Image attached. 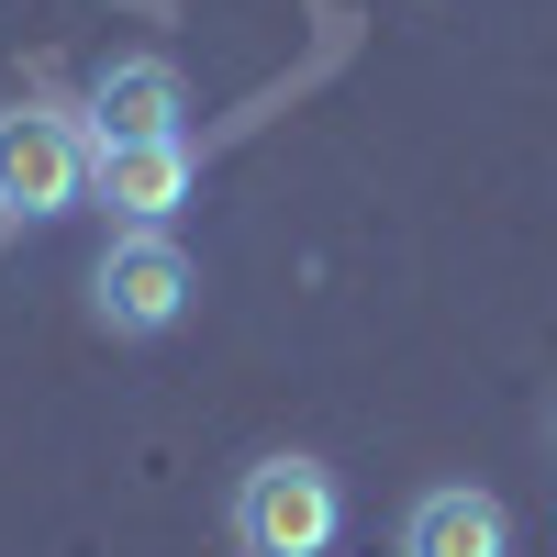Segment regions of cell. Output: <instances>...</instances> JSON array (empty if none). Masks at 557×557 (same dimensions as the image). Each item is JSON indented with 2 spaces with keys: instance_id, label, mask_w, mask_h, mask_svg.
Returning a JSON list of instances; mask_svg holds the SVG:
<instances>
[{
  "instance_id": "3",
  "label": "cell",
  "mask_w": 557,
  "mask_h": 557,
  "mask_svg": "<svg viewBox=\"0 0 557 557\" xmlns=\"http://www.w3.org/2000/svg\"><path fill=\"white\" fill-rule=\"evenodd\" d=\"M89 312L112 323V335H168L178 312H190V257H178L168 223H123L89 268Z\"/></svg>"
},
{
  "instance_id": "5",
  "label": "cell",
  "mask_w": 557,
  "mask_h": 557,
  "mask_svg": "<svg viewBox=\"0 0 557 557\" xmlns=\"http://www.w3.org/2000/svg\"><path fill=\"white\" fill-rule=\"evenodd\" d=\"M178 112H190L178 67H168V57H123V67H101V89H89V146H146V134H178Z\"/></svg>"
},
{
  "instance_id": "6",
  "label": "cell",
  "mask_w": 557,
  "mask_h": 557,
  "mask_svg": "<svg viewBox=\"0 0 557 557\" xmlns=\"http://www.w3.org/2000/svg\"><path fill=\"white\" fill-rule=\"evenodd\" d=\"M401 557H513V513H502L491 491L446 480V491H424L401 513Z\"/></svg>"
},
{
  "instance_id": "1",
  "label": "cell",
  "mask_w": 557,
  "mask_h": 557,
  "mask_svg": "<svg viewBox=\"0 0 557 557\" xmlns=\"http://www.w3.org/2000/svg\"><path fill=\"white\" fill-rule=\"evenodd\" d=\"M346 535V491L323 457H257V469L235 480V546L246 557H335Z\"/></svg>"
},
{
  "instance_id": "2",
  "label": "cell",
  "mask_w": 557,
  "mask_h": 557,
  "mask_svg": "<svg viewBox=\"0 0 557 557\" xmlns=\"http://www.w3.org/2000/svg\"><path fill=\"white\" fill-rule=\"evenodd\" d=\"M89 190V134L57 101H12L0 112V235L12 223H57Z\"/></svg>"
},
{
  "instance_id": "4",
  "label": "cell",
  "mask_w": 557,
  "mask_h": 557,
  "mask_svg": "<svg viewBox=\"0 0 557 557\" xmlns=\"http://www.w3.org/2000/svg\"><path fill=\"white\" fill-rule=\"evenodd\" d=\"M190 190H201L190 134H146V146H89V201H101L112 223H168Z\"/></svg>"
}]
</instances>
